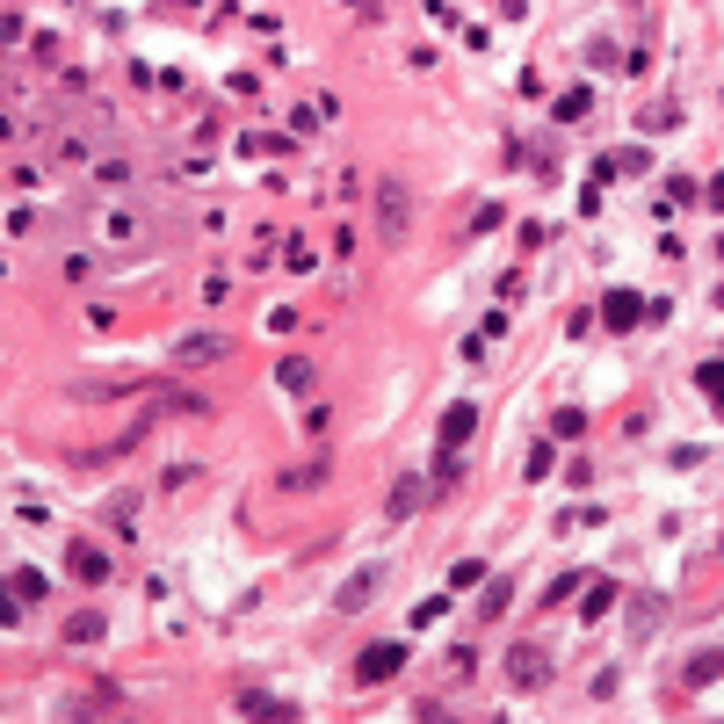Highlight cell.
<instances>
[{
    "instance_id": "9",
    "label": "cell",
    "mask_w": 724,
    "mask_h": 724,
    "mask_svg": "<svg viewBox=\"0 0 724 724\" xmlns=\"http://www.w3.org/2000/svg\"><path fill=\"white\" fill-rule=\"evenodd\" d=\"M377 580H384V572H377V565H362V572H355V580H348L334 601H341V609H370V601H377Z\"/></svg>"
},
{
    "instance_id": "5",
    "label": "cell",
    "mask_w": 724,
    "mask_h": 724,
    "mask_svg": "<svg viewBox=\"0 0 724 724\" xmlns=\"http://www.w3.org/2000/svg\"><path fill=\"white\" fill-rule=\"evenodd\" d=\"M420 500H428V486H420V471H406V478H399V486H391V500H384V515H391V522H413V507H420Z\"/></svg>"
},
{
    "instance_id": "16",
    "label": "cell",
    "mask_w": 724,
    "mask_h": 724,
    "mask_svg": "<svg viewBox=\"0 0 724 724\" xmlns=\"http://www.w3.org/2000/svg\"><path fill=\"white\" fill-rule=\"evenodd\" d=\"M95 638H102V616H95V609H80V616L66 623V645H95Z\"/></svg>"
},
{
    "instance_id": "23",
    "label": "cell",
    "mask_w": 724,
    "mask_h": 724,
    "mask_svg": "<svg viewBox=\"0 0 724 724\" xmlns=\"http://www.w3.org/2000/svg\"><path fill=\"white\" fill-rule=\"evenodd\" d=\"M580 587H587V572H565V580H551V587H543V601H572Z\"/></svg>"
},
{
    "instance_id": "3",
    "label": "cell",
    "mask_w": 724,
    "mask_h": 724,
    "mask_svg": "<svg viewBox=\"0 0 724 724\" xmlns=\"http://www.w3.org/2000/svg\"><path fill=\"white\" fill-rule=\"evenodd\" d=\"M507 681H515V688H543V681H551V659H543L536 645H515V652H507Z\"/></svg>"
},
{
    "instance_id": "11",
    "label": "cell",
    "mask_w": 724,
    "mask_h": 724,
    "mask_svg": "<svg viewBox=\"0 0 724 724\" xmlns=\"http://www.w3.org/2000/svg\"><path fill=\"white\" fill-rule=\"evenodd\" d=\"M659 623H667V601L659 594H630V630L645 638V630H659Z\"/></svg>"
},
{
    "instance_id": "13",
    "label": "cell",
    "mask_w": 724,
    "mask_h": 724,
    "mask_svg": "<svg viewBox=\"0 0 724 724\" xmlns=\"http://www.w3.org/2000/svg\"><path fill=\"white\" fill-rule=\"evenodd\" d=\"M66 558H73V572H80V580H109V558L95 551V543H80V536H73V551H66Z\"/></svg>"
},
{
    "instance_id": "4",
    "label": "cell",
    "mask_w": 724,
    "mask_h": 724,
    "mask_svg": "<svg viewBox=\"0 0 724 724\" xmlns=\"http://www.w3.org/2000/svg\"><path fill=\"white\" fill-rule=\"evenodd\" d=\"M399 667H406V645H399V638H384V645L362 652V667H355V674H362V681H391Z\"/></svg>"
},
{
    "instance_id": "21",
    "label": "cell",
    "mask_w": 724,
    "mask_h": 724,
    "mask_svg": "<svg viewBox=\"0 0 724 724\" xmlns=\"http://www.w3.org/2000/svg\"><path fill=\"white\" fill-rule=\"evenodd\" d=\"M580 428H587V413H580V406H558V420H551V435H565V442H572V435H580Z\"/></svg>"
},
{
    "instance_id": "8",
    "label": "cell",
    "mask_w": 724,
    "mask_h": 724,
    "mask_svg": "<svg viewBox=\"0 0 724 724\" xmlns=\"http://www.w3.org/2000/svg\"><path fill=\"white\" fill-rule=\"evenodd\" d=\"M239 717H268V724H290V717H297V703H283V696H261V688H254V696H239Z\"/></svg>"
},
{
    "instance_id": "15",
    "label": "cell",
    "mask_w": 724,
    "mask_h": 724,
    "mask_svg": "<svg viewBox=\"0 0 724 724\" xmlns=\"http://www.w3.org/2000/svg\"><path fill=\"white\" fill-rule=\"evenodd\" d=\"M507 601H515V587H507V580H493V572H486V601H478V616H507Z\"/></svg>"
},
{
    "instance_id": "2",
    "label": "cell",
    "mask_w": 724,
    "mask_h": 724,
    "mask_svg": "<svg viewBox=\"0 0 724 724\" xmlns=\"http://www.w3.org/2000/svg\"><path fill=\"white\" fill-rule=\"evenodd\" d=\"M225 355H232L225 334H181L174 341V370H203V362H225Z\"/></svg>"
},
{
    "instance_id": "22",
    "label": "cell",
    "mask_w": 724,
    "mask_h": 724,
    "mask_svg": "<svg viewBox=\"0 0 724 724\" xmlns=\"http://www.w3.org/2000/svg\"><path fill=\"white\" fill-rule=\"evenodd\" d=\"M44 587H51V580H44V572H37V565H22V572H15V594H22V601H37Z\"/></svg>"
},
{
    "instance_id": "12",
    "label": "cell",
    "mask_w": 724,
    "mask_h": 724,
    "mask_svg": "<svg viewBox=\"0 0 724 724\" xmlns=\"http://www.w3.org/2000/svg\"><path fill=\"white\" fill-rule=\"evenodd\" d=\"M145 232L138 210H102V239H116V247H131V239Z\"/></svg>"
},
{
    "instance_id": "25",
    "label": "cell",
    "mask_w": 724,
    "mask_h": 724,
    "mask_svg": "<svg viewBox=\"0 0 724 724\" xmlns=\"http://www.w3.org/2000/svg\"><path fill=\"white\" fill-rule=\"evenodd\" d=\"M0 623H22V594H8V587H0Z\"/></svg>"
},
{
    "instance_id": "17",
    "label": "cell",
    "mask_w": 724,
    "mask_h": 724,
    "mask_svg": "<svg viewBox=\"0 0 724 724\" xmlns=\"http://www.w3.org/2000/svg\"><path fill=\"white\" fill-rule=\"evenodd\" d=\"M638 124H645V131H674V124H681V109H674V102H652Z\"/></svg>"
},
{
    "instance_id": "20",
    "label": "cell",
    "mask_w": 724,
    "mask_h": 724,
    "mask_svg": "<svg viewBox=\"0 0 724 724\" xmlns=\"http://www.w3.org/2000/svg\"><path fill=\"white\" fill-rule=\"evenodd\" d=\"M478 580H486V565H478V558H464V565H457V572H449V587H457V594H471V587H478Z\"/></svg>"
},
{
    "instance_id": "14",
    "label": "cell",
    "mask_w": 724,
    "mask_h": 724,
    "mask_svg": "<svg viewBox=\"0 0 724 724\" xmlns=\"http://www.w3.org/2000/svg\"><path fill=\"white\" fill-rule=\"evenodd\" d=\"M724 674V645H710V652H696V659H688V688H710Z\"/></svg>"
},
{
    "instance_id": "10",
    "label": "cell",
    "mask_w": 724,
    "mask_h": 724,
    "mask_svg": "<svg viewBox=\"0 0 724 724\" xmlns=\"http://www.w3.org/2000/svg\"><path fill=\"white\" fill-rule=\"evenodd\" d=\"M601 319H609V326H638V319H645V297H638V290H609Z\"/></svg>"
},
{
    "instance_id": "7",
    "label": "cell",
    "mask_w": 724,
    "mask_h": 724,
    "mask_svg": "<svg viewBox=\"0 0 724 724\" xmlns=\"http://www.w3.org/2000/svg\"><path fill=\"white\" fill-rule=\"evenodd\" d=\"M616 609V580H601V572H587V587H580V616L594 623V616H609Z\"/></svg>"
},
{
    "instance_id": "24",
    "label": "cell",
    "mask_w": 724,
    "mask_h": 724,
    "mask_svg": "<svg viewBox=\"0 0 724 724\" xmlns=\"http://www.w3.org/2000/svg\"><path fill=\"white\" fill-rule=\"evenodd\" d=\"M572 116H587V87H572V95L558 102V124H572Z\"/></svg>"
},
{
    "instance_id": "1",
    "label": "cell",
    "mask_w": 724,
    "mask_h": 724,
    "mask_svg": "<svg viewBox=\"0 0 724 724\" xmlns=\"http://www.w3.org/2000/svg\"><path fill=\"white\" fill-rule=\"evenodd\" d=\"M406 232H413V189L399 174H377V239H384V247H399Z\"/></svg>"
},
{
    "instance_id": "18",
    "label": "cell",
    "mask_w": 724,
    "mask_h": 724,
    "mask_svg": "<svg viewBox=\"0 0 724 724\" xmlns=\"http://www.w3.org/2000/svg\"><path fill=\"white\" fill-rule=\"evenodd\" d=\"M276 377H283L290 391H305V384H312V362H305V355H283V370H276Z\"/></svg>"
},
{
    "instance_id": "19",
    "label": "cell",
    "mask_w": 724,
    "mask_h": 724,
    "mask_svg": "<svg viewBox=\"0 0 724 724\" xmlns=\"http://www.w3.org/2000/svg\"><path fill=\"white\" fill-rule=\"evenodd\" d=\"M696 384L710 391V399H717V413H724V362H703V370H696Z\"/></svg>"
},
{
    "instance_id": "6",
    "label": "cell",
    "mask_w": 724,
    "mask_h": 724,
    "mask_svg": "<svg viewBox=\"0 0 724 724\" xmlns=\"http://www.w3.org/2000/svg\"><path fill=\"white\" fill-rule=\"evenodd\" d=\"M471 428H478V406H449V413H442V449H449V457L471 442Z\"/></svg>"
}]
</instances>
